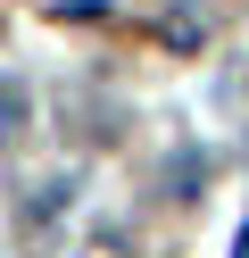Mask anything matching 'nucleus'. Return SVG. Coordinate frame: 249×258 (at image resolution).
<instances>
[{
	"label": "nucleus",
	"mask_w": 249,
	"mask_h": 258,
	"mask_svg": "<svg viewBox=\"0 0 249 258\" xmlns=\"http://www.w3.org/2000/svg\"><path fill=\"white\" fill-rule=\"evenodd\" d=\"M17 125H25V92H17V84H0V142H9Z\"/></svg>",
	"instance_id": "obj_1"
},
{
	"label": "nucleus",
	"mask_w": 249,
	"mask_h": 258,
	"mask_svg": "<svg viewBox=\"0 0 249 258\" xmlns=\"http://www.w3.org/2000/svg\"><path fill=\"white\" fill-rule=\"evenodd\" d=\"M232 258H249V225H241V250H232Z\"/></svg>",
	"instance_id": "obj_2"
}]
</instances>
